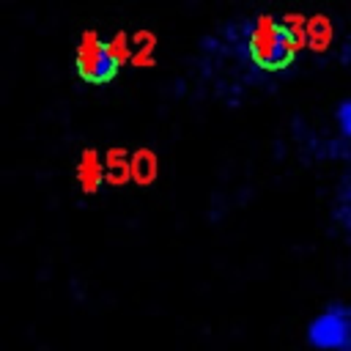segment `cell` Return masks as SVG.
<instances>
[{
    "instance_id": "obj_3",
    "label": "cell",
    "mask_w": 351,
    "mask_h": 351,
    "mask_svg": "<svg viewBox=\"0 0 351 351\" xmlns=\"http://www.w3.org/2000/svg\"><path fill=\"white\" fill-rule=\"evenodd\" d=\"M348 310L343 304H329L324 313H318L307 326V343L321 351H343L348 348Z\"/></svg>"
},
{
    "instance_id": "obj_9",
    "label": "cell",
    "mask_w": 351,
    "mask_h": 351,
    "mask_svg": "<svg viewBox=\"0 0 351 351\" xmlns=\"http://www.w3.org/2000/svg\"><path fill=\"white\" fill-rule=\"evenodd\" d=\"M348 101L340 104V129H343V137H348Z\"/></svg>"
},
{
    "instance_id": "obj_7",
    "label": "cell",
    "mask_w": 351,
    "mask_h": 351,
    "mask_svg": "<svg viewBox=\"0 0 351 351\" xmlns=\"http://www.w3.org/2000/svg\"><path fill=\"white\" fill-rule=\"evenodd\" d=\"M107 170L112 181H126L129 178V159L123 156V151H112L107 156Z\"/></svg>"
},
{
    "instance_id": "obj_8",
    "label": "cell",
    "mask_w": 351,
    "mask_h": 351,
    "mask_svg": "<svg viewBox=\"0 0 351 351\" xmlns=\"http://www.w3.org/2000/svg\"><path fill=\"white\" fill-rule=\"evenodd\" d=\"M107 47H110V52L115 55V60H118V63H123V60L132 55V49H129V44H126V36H123V33H118Z\"/></svg>"
},
{
    "instance_id": "obj_4",
    "label": "cell",
    "mask_w": 351,
    "mask_h": 351,
    "mask_svg": "<svg viewBox=\"0 0 351 351\" xmlns=\"http://www.w3.org/2000/svg\"><path fill=\"white\" fill-rule=\"evenodd\" d=\"M101 178H104V165H101L99 154L85 151L80 156V165H77V181H80L82 192H96L101 186Z\"/></svg>"
},
{
    "instance_id": "obj_1",
    "label": "cell",
    "mask_w": 351,
    "mask_h": 351,
    "mask_svg": "<svg viewBox=\"0 0 351 351\" xmlns=\"http://www.w3.org/2000/svg\"><path fill=\"white\" fill-rule=\"evenodd\" d=\"M296 38L291 36L285 22H277L274 16H261L255 27L250 30V55L261 69L277 71L285 69L296 55Z\"/></svg>"
},
{
    "instance_id": "obj_2",
    "label": "cell",
    "mask_w": 351,
    "mask_h": 351,
    "mask_svg": "<svg viewBox=\"0 0 351 351\" xmlns=\"http://www.w3.org/2000/svg\"><path fill=\"white\" fill-rule=\"evenodd\" d=\"M74 60H77L80 77H82L85 82H90V85L110 82V80L118 74V69H121V63L115 60V55L110 52V47H107L93 30L82 33Z\"/></svg>"
},
{
    "instance_id": "obj_6",
    "label": "cell",
    "mask_w": 351,
    "mask_h": 351,
    "mask_svg": "<svg viewBox=\"0 0 351 351\" xmlns=\"http://www.w3.org/2000/svg\"><path fill=\"white\" fill-rule=\"evenodd\" d=\"M304 33H307V41H310L315 49H321V47L332 38V27L326 25V19H313V22L304 27Z\"/></svg>"
},
{
    "instance_id": "obj_5",
    "label": "cell",
    "mask_w": 351,
    "mask_h": 351,
    "mask_svg": "<svg viewBox=\"0 0 351 351\" xmlns=\"http://www.w3.org/2000/svg\"><path fill=\"white\" fill-rule=\"evenodd\" d=\"M129 178H134L140 184H151L156 178V156L151 151H137L129 159Z\"/></svg>"
}]
</instances>
